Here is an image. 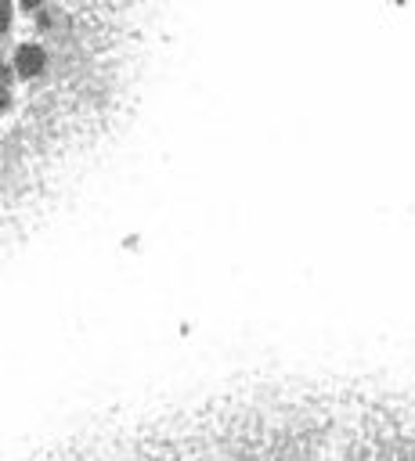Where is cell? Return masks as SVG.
Masks as SVG:
<instances>
[{
	"mask_svg": "<svg viewBox=\"0 0 415 461\" xmlns=\"http://www.w3.org/2000/svg\"><path fill=\"white\" fill-rule=\"evenodd\" d=\"M12 69H15V76L19 80H37V76H44L48 73V51H44V44H19L15 48V55H12Z\"/></svg>",
	"mask_w": 415,
	"mask_h": 461,
	"instance_id": "6da1fadb",
	"label": "cell"
},
{
	"mask_svg": "<svg viewBox=\"0 0 415 461\" xmlns=\"http://www.w3.org/2000/svg\"><path fill=\"white\" fill-rule=\"evenodd\" d=\"M15 0H0V37L12 33V22H15Z\"/></svg>",
	"mask_w": 415,
	"mask_h": 461,
	"instance_id": "7a4b0ae2",
	"label": "cell"
},
{
	"mask_svg": "<svg viewBox=\"0 0 415 461\" xmlns=\"http://www.w3.org/2000/svg\"><path fill=\"white\" fill-rule=\"evenodd\" d=\"M12 109V83H0V116H8Z\"/></svg>",
	"mask_w": 415,
	"mask_h": 461,
	"instance_id": "3957f363",
	"label": "cell"
},
{
	"mask_svg": "<svg viewBox=\"0 0 415 461\" xmlns=\"http://www.w3.org/2000/svg\"><path fill=\"white\" fill-rule=\"evenodd\" d=\"M15 4H19L22 12H30V15H37L40 8H48V0H15Z\"/></svg>",
	"mask_w": 415,
	"mask_h": 461,
	"instance_id": "277c9868",
	"label": "cell"
},
{
	"mask_svg": "<svg viewBox=\"0 0 415 461\" xmlns=\"http://www.w3.org/2000/svg\"><path fill=\"white\" fill-rule=\"evenodd\" d=\"M12 76H15V69H8L4 55H0V83H12Z\"/></svg>",
	"mask_w": 415,
	"mask_h": 461,
	"instance_id": "5b68a950",
	"label": "cell"
}]
</instances>
